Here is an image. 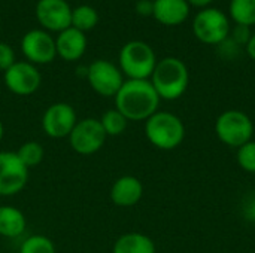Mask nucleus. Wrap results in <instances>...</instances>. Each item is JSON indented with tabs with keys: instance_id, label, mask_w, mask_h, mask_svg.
Listing matches in <instances>:
<instances>
[{
	"instance_id": "nucleus-1",
	"label": "nucleus",
	"mask_w": 255,
	"mask_h": 253,
	"mask_svg": "<svg viewBox=\"0 0 255 253\" xmlns=\"http://www.w3.org/2000/svg\"><path fill=\"white\" fill-rule=\"evenodd\" d=\"M115 109L128 121H146L158 112L160 97L148 79H127L117 92Z\"/></svg>"
},
{
	"instance_id": "nucleus-2",
	"label": "nucleus",
	"mask_w": 255,
	"mask_h": 253,
	"mask_svg": "<svg viewBox=\"0 0 255 253\" xmlns=\"http://www.w3.org/2000/svg\"><path fill=\"white\" fill-rule=\"evenodd\" d=\"M188 69L184 61L175 57L163 58L157 61V66L151 75V84L157 94L163 100H176L188 88Z\"/></svg>"
},
{
	"instance_id": "nucleus-3",
	"label": "nucleus",
	"mask_w": 255,
	"mask_h": 253,
	"mask_svg": "<svg viewBox=\"0 0 255 253\" xmlns=\"http://www.w3.org/2000/svg\"><path fill=\"white\" fill-rule=\"evenodd\" d=\"M145 136L157 149L172 151L182 143L185 127L176 115L170 112H155L145 121Z\"/></svg>"
},
{
	"instance_id": "nucleus-4",
	"label": "nucleus",
	"mask_w": 255,
	"mask_h": 253,
	"mask_svg": "<svg viewBox=\"0 0 255 253\" xmlns=\"http://www.w3.org/2000/svg\"><path fill=\"white\" fill-rule=\"evenodd\" d=\"M157 66L154 49L142 42H127L120 51V70L128 79H149Z\"/></svg>"
},
{
	"instance_id": "nucleus-5",
	"label": "nucleus",
	"mask_w": 255,
	"mask_h": 253,
	"mask_svg": "<svg viewBox=\"0 0 255 253\" xmlns=\"http://www.w3.org/2000/svg\"><path fill=\"white\" fill-rule=\"evenodd\" d=\"M215 133L223 143L239 149L245 143L251 142L254 124L245 112L226 110L217 118Z\"/></svg>"
},
{
	"instance_id": "nucleus-6",
	"label": "nucleus",
	"mask_w": 255,
	"mask_h": 253,
	"mask_svg": "<svg viewBox=\"0 0 255 253\" xmlns=\"http://www.w3.org/2000/svg\"><path fill=\"white\" fill-rule=\"evenodd\" d=\"M193 33L202 43L220 45L229 37L230 21L220 9L205 7L193 19Z\"/></svg>"
},
{
	"instance_id": "nucleus-7",
	"label": "nucleus",
	"mask_w": 255,
	"mask_h": 253,
	"mask_svg": "<svg viewBox=\"0 0 255 253\" xmlns=\"http://www.w3.org/2000/svg\"><path fill=\"white\" fill-rule=\"evenodd\" d=\"M70 148L79 155H93L99 152L106 143V133L96 118L78 119L75 128L67 137Z\"/></svg>"
},
{
	"instance_id": "nucleus-8",
	"label": "nucleus",
	"mask_w": 255,
	"mask_h": 253,
	"mask_svg": "<svg viewBox=\"0 0 255 253\" xmlns=\"http://www.w3.org/2000/svg\"><path fill=\"white\" fill-rule=\"evenodd\" d=\"M87 79L91 89L102 97H115L124 84L120 67L106 60L93 61L87 67Z\"/></svg>"
},
{
	"instance_id": "nucleus-9",
	"label": "nucleus",
	"mask_w": 255,
	"mask_h": 253,
	"mask_svg": "<svg viewBox=\"0 0 255 253\" xmlns=\"http://www.w3.org/2000/svg\"><path fill=\"white\" fill-rule=\"evenodd\" d=\"M28 180V169L15 152L0 151V197H12L21 192Z\"/></svg>"
},
{
	"instance_id": "nucleus-10",
	"label": "nucleus",
	"mask_w": 255,
	"mask_h": 253,
	"mask_svg": "<svg viewBox=\"0 0 255 253\" xmlns=\"http://www.w3.org/2000/svg\"><path fill=\"white\" fill-rule=\"evenodd\" d=\"M78 122L76 112L69 103H54L42 115V130L51 139L69 137Z\"/></svg>"
},
{
	"instance_id": "nucleus-11",
	"label": "nucleus",
	"mask_w": 255,
	"mask_h": 253,
	"mask_svg": "<svg viewBox=\"0 0 255 253\" xmlns=\"http://www.w3.org/2000/svg\"><path fill=\"white\" fill-rule=\"evenodd\" d=\"M6 88L16 95H31L40 86L42 78L34 64L28 61H15L3 76Z\"/></svg>"
},
{
	"instance_id": "nucleus-12",
	"label": "nucleus",
	"mask_w": 255,
	"mask_h": 253,
	"mask_svg": "<svg viewBox=\"0 0 255 253\" xmlns=\"http://www.w3.org/2000/svg\"><path fill=\"white\" fill-rule=\"evenodd\" d=\"M21 51L31 64H48L57 57L55 40L42 30H30L21 40Z\"/></svg>"
},
{
	"instance_id": "nucleus-13",
	"label": "nucleus",
	"mask_w": 255,
	"mask_h": 253,
	"mask_svg": "<svg viewBox=\"0 0 255 253\" xmlns=\"http://www.w3.org/2000/svg\"><path fill=\"white\" fill-rule=\"evenodd\" d=\"M36 16L42 27L51 31H63L72 25V7L66 0H39Z\"/></svg>"
},
{
	"instance_id": "nucleus-14",
	"label": "nucleus",
	"mask_w": 255,
	"mask_h": 253,
	"mask_svg": "<svg viewBox=\"0 0 255 253\" xmlns=\"http://www.w3.org/2000/svg\"><path fill=\"white\" fill-rule=\"evenodd\" d=\"M143 197V185L134 176L118 177L111 188V200L118 207H133Z\"/></svg>"
},
{
	"instance_id": "nucleus-15",
	"label": "nucleus",
	"mask_w": 255,
	"mask_h": 253,
	"mask_svg": "<svg viewBox=\"0 0 255 253\" xmlns=\"http://www.w3.org/2000/svg\"><path fill=\"white\" fill-rule=\"evenodd\" d=\"M55 49H57V55H60L64 61L79 60L87 49L85 33L73 27L60 31L55 39Z\"/></svg>"
},
{
	"instance_id": "nucleus-16",
	"label": "nucleus",
	"mask_w": 255,
	"mask_h": 253,
	"mask_svg": "<svg viewBox=\"0 0 255 253\" xmlns=\"http://www.w3.org/2000/svg\"><path fill=\"white\" fill-rule=\"evenodd\" d=\"M154 18L163 25H179L190 15L187 0H154Z\"/></svg>"
},
{
	"instance_id": "nucleus-17",
	"label": "nucleus",
	"mask_w": 255,
	"mask_h": 253,
	"mask_svg": "<svg viewBox=\"0 0 255 253\" xmlns=\"http://www.w3.org/2000/svg\"><path fill=\"white\" fill-rule=\"evenodd\" d=\"M27 221L24 213L12 206H0V236L4 239H18L24 234Z\"/></svg>"
},
{
	"instance_id": "nucleus-18",
	"label": "nucleus",
	"mask_w": 255,
	"mask_h": 253,
	"mask_svg": "<svg viewBox=\"0 0 255 253\" xmlns=\"http://www.w3.org/2000/svg\"><path fill=\"white\" fill-rule=\"evenodd\" d=\"M112 253H155V245L145 234L127 233L117 239Z\"/></svg>"
},
{
	"instance_id": "nucleus-19",
	"label": "nucleus",
	"mask_w": 255,
	"mask_h": 253,
	"mask_svg": "<svg viewBox=\"0 0 255 253\" xmlns=\"http://www.w3.org/2000/svg\"><path fill=\"white\" fill-rule=\"evenodd\" d=\"M97 22H99V13L90 4H81L72 10V25L70 27L82 31V33L94 28L97 25Z\"/></svg>"
},
{
	"instance_id": "nucleus-20",
	"label": "nucleus",
	"mask_w": 255,
	"mask_h": 253,
	"mask_svg": "<svg viewBox=\"0 0 255 253\" xmlns=\"http://www.w3.org/2000/svg\"><path fill=\"white\" fill-rule=\"evenodd\" d=\"M230 15L236 24L251 27L255 24V0H232Z\"/></svg>"
},
{
	"instance_id": "nucleus-21",
	"label": "nucleus",
	"mask_w": 255,
	"mask_h": 253,
	"mask_svg": "<svg viewBox=\"0 0 255 253\" xmlns=\"http://www.w3.org/2000/svg\"><path fill=\"white\" fill-rule=\"evenodd\" d=\"M15 154L27 169H31V167H36L42 163V160L45 157V149L39 142L28 140V142H24L16 149Z\"/></svg>"
},
{
	"instance_id": "nucleus-22",
	"label": "nucleus",
	"mask_w": 255,
	"mask_h": 253,
	"mask_svg": "<svg viewBox=\"0 0 255 253\" xmlns=\"http://www.w3.org/2000/svg\"><path fill=\"white\" fill-rule=\"evenodd\" d=\"M99 121H100V124H102V127H103L108 137L109 136H112V137L121 136L126 131L127 124H128V119L121 112H118L117 109L106 110Z\"/></svg>"
},
{
	"instance_id": "nucleus-23",
	"label": "nucleus",
	"mask_w": 255,
	"mask_h": 253,
	"mask_svg": "<svg viewBox=\"0 0 255 253\" xmlns=\"http://www.w3.org/2000/svg\"><path fill=\"white\" fill-rule=\"evenodd\" d=\"M18 253H55V246L49 237L36 234L27 237L21 243Z\"/></svg>"
},
{
	"instance_id": "nucleus-24",
	"label": "nucleus",
	"mask_w": 255,
	"mask_h": 253,
	"mask_svg": "<svg viewBox=\"0 0 255 253\" xmlns=\"http://www.w3.org/2000/svg\"><path fill=\"white\" fill-rule=\"evenodd\" d=\"M238 164L248 173H255V142H248L238 149Z\"/></svg>"
},
{
	"instance_id": "nucleus-25",
	"label": "nucleus",
	"mask_w": 255,
	"mask_h": 253,
	"mask_svg": "<svg viewBox=\"0 0 255 253\" xmlns=\"http://www.w3.org/2000/svg\"><path fill=\"white\" fill-rule=\"evenodd\" d=\"M13 63H15V52H13V49L7 43L0 42V70L6 72Z\"/></svg>"
},
{
	"instance_id": "nucleus-26",
	"label": "nucleus",
	"mask_w": 255,
	"mask_h": 253,
	"mask_svg": "<svg viewBox=\"0 0 255 253\" xmlns=\"http://www.w3.org/2000/svg\"><path fill=\"white\" fill-rule=\"evenodd\" d=\"M251 33H250V27H247V25H241V24H236V28H235V31H233V40H235V43H238L239 46L241 45H247L248 42H250V39H251Z\"/></svg>"
},
{
	"instance_id": "nucleus-27",
	"label": "nucleus",
	"mask_w": 255,
	"mask_h": 253,
	"mask_svg": "<svg viewBox=\"0 0 255 253\" xmlns=\"http://www.w3.org/2000/svg\"><path fill=\"white\" fill-rule=\"evenodd\" d=\"M152 10H154V1L151 0H139L136 3V12L139 15L148 16V15H152Z\"/></svg>"
},
{
	"instance_id": "nucleus-28",
	"label": "nucleus",
	"mask_w": 255,
	"mask_h": 253,
	"mask_svg": "<svg viewBox=\"0 0 255 253\" xmlns=\"http://www.w3.org/2000/svg\"><path fill=\"white\" fill-rule=\"evenodd\" d=\"M247 52H248V55L255 61V33L251 36L250 42L247 43Z\"/></svg>"
},
{
	"instance_id": "nucleus-29",
	"label": "nucleus",
	"mask_w": 255,
	"mask_h": 253,
	"mask_svg": "<svg viewBox=\"0 0 255 253\" xmlns=\"http://www.w3.org/2000/svg\"><path fill=\"white\" fill-rule=\"evenodd\" d=\"M188 1V4L191 6H197V7H205V6H208V4H211L214 0H187Z\"/></svg>"
},
{
	"instance_id": "nucleus-30",
	"label": "nucleus",
	"mask_w": 255,
	"mask_h": 253,
	"mask_svg": "<svg viewBox=\"0 0 255 253\" xmlns=\"http://www.w3.org/2000/svg\"><path fill=\"white\" fill-rule=\"evenodd\" d=\"M247 212H248V218H250V219H254L255 221V198L251 201V203H250V206H248V210H247Z\"/></svg>"
},
{
	"instance_id": "nucleus-31",
	"label": "nucleus",
	"mask_w": 255,
	"mask_h": 253,
	"mask_svg": "<svg viewBox=\"0 0 255 253\" xmlns=\"http://www.w3.org/2000/svg\"><path fill=\"white\" fill-rule=\"evenodd\" d=\"M3 136H4V127H3V122L0 121V142L3 139Z\"/></svg>"
}]
</instances>
